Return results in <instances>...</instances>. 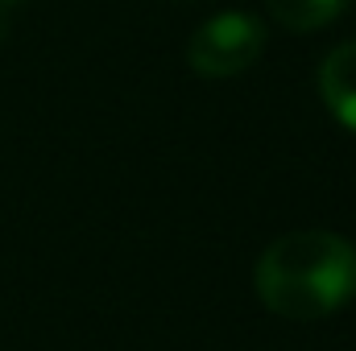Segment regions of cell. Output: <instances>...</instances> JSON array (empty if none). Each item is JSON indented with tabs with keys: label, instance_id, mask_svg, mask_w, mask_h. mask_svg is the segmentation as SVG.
Wrapping results in <instances>:
<instances>
[{
	"label": "cell",
	"instance_id": "cell-1",
	"mask_svg": "<svg viewBox=\"0 0 356 351\" xmlns=\"http://www.w3.org/2000/svg\"><path fill=\"white\" fill-rule=\"evenodd\" d=\"M257 298L290 323L327 318L356 298V248L336 232H290L257 261Z\"/></svg>",
	"mask_w": 356,
	"mask_h": 351
},
{
	"label": "cell",
	"instance_id": "cell-2",
	"mask_svg": "<svg viewBox=\"0 0 356 351\" xmlns=\"http://www.w3.org/2000/svg\"><path fill=\"white\" fill-rule=\"evenodd\" d=\"M266 50V25L253 12H220L203 21L186 46V62L203 79L245 75Z\"/></svg>",
	"mask_w": 356,
	"mask_h": 351
},
{
	"label": "cell",
	"instance_id": "cell-3",
	"mask_svg": "<svg viewBox=\"0 0 356 351\" xmlns=\"http://www.w3.org/2000/svg\"><path fill=\"white\" fill-rule=\"evenodd\" d=\"M319 91L332 116L356 132V42L336 46L319 67Z\"/></svg>",
	"mask_w": 356,
	"mask_h": 351
},
{
	"label": "cell",
	"instance_id": "cell-4",
	"mask_svg": "<svg viewBox=\"0 0 356 351\" xmlns=\"http://www.w3.org/2000/svg\"><path fill=\"white\" fill-rule=\"evenodd\" d=\"M273 21L290 33H311V29H323L332 25L353 0H266Z\"/></svg>",
	"mask_w": 356,
	"mask_h": 351
},
{
	"label": "cell",
	"instance_id": "cell-5",
	"mask_svg": "<svg viewBox=\"0 0 356 351\" xmlns=\"http://www.w3.org/2000/svg\"><path fill=\"white\" fill-rule=\"evenodd\" d=\"M8 4H25V0H0V8H8Z\"/></svg>",
	"mask_w": 356,
	"mask_h": 351
}]
</instances>
